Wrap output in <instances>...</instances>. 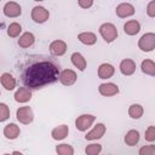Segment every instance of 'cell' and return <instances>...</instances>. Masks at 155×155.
I'll list each match as a JSON object with an SVG mask.
<instances>
[{
  "label": "cell",
  "instance_id": "1f68e13d",
  "mask_svg": "<svg viewBox=\"0 0 155 155\" xmlns=\"http://www.w3.org/2000/svg\"><path fill=\"white\" fill-rule=\"evenodd\" d=\"M147 13L149 17H155V1H150L147 6Z\"/></svg>",
  "mask_w": 155,
  "mask_h": 155
},
{
  "label": "cell",
  "instance_id": "3957f363",
  "mask_svg": "<svg viewBox=\"0 0 155 155\" xmlns=\"http://www.w3.org/2000/svg\"><path fill=\"white\" fill-rule=\"evenodd\" d=\"M138 47L144 52H150L155 48V34L145 33L138 41Z\"/></svg>",
  "mask_w": 155,
  "mask_h": 155
},
{
  "label": "cell",
  "instance_id": "6da1fadb",
  "mask_svg": "<svg viewBox=\"0 0 155 155\" xmlns=\"http://www.w3.org/2000/svg\"><path fill=\"white\" fill-rule=\"evenodd\" d=\"M59 69L51 61H40L30 64L23 74V84L27 88H41L58 80Z\"/></svg>",
  "mask_w": 155,
  "mask_h": 155
},
{
  "label": "cell",
  "instance_id": "5b68a950",
  "mask_svg": "<svg viewBox=\"0 0 155 155\" xmlns=\"http://www.w3.org/2000/svg\"><path fill=\"white\" fill-rule=\"evenodd\" d=\"M96 120V116L91 115V114H84V115H80L76 120H75V127L76 130L84 132L86 131Z\"/></svg>",
  "mask_w": 155,
  "mask_h": 155
},
{
  "label": "cell",
  "instance_id": "e0dca14e",
  "mask_svg": "<svg viewBox=\"0 0 155 155\" xmlns=\"http://www.w3.org/2000/svg\"><path fill=\"white\" fill-rule=\"evenodd\" d=\"M21 133L19 127L16 124H7L4 127V136L7 139H16Z\"/></svg>",
  "mask_w": 155,
  "mask_h": 155
},
{
  "label": "cell",
  "instance_id": "4dcf8cb0",
  "mask_svg": "<svg viewBox=\"0 0 155 155\" xmlns=\"http://www.w3.org/2000/svg\"><path fill=\"white\" fill-rule=\"evenodd\" d=\"M145 140L148 142H154L155 140V127L154 126H149L147 130H145Z\"/></svg>",
  "mask_w": 155,
  "mask_h": 155
},
{
  "label": "cell",
  "instance_id": "ac0fdd59",
  "mask_svg": "<svg viewBox=\"0 0 155 155\" xmlns=\"http://www.w3.org/2000/svg\"><path fill=\"white\" fill-rule=\"evenodd\" d=\"M139 30H140V24L136 19H131V21L126 22L124 25V31L127 35H136V34H138Z\"/></svg>",
  "mask_w": 155,
  "mask_h": 155
},
{
  "label": "cell",
  "instance_id": "ba28073f",
  "mask_svg": "<svg viewBox=\"0 0 155 155\" xmlns=\"http://www.w3.org/2000/svg\"><path fill=\"white\" fill-rule=\"evenodd\" d=\"M21 13H22V8H21V6L17 2L8 1V2L5 4V6H4V15L6 17L15 18V17L21 16Z\"/></svg>",
  "mask_w": 155,
  "mask_h": 155
},
{
  "label": "cell",
  "instance_id": "4fadbf2b",
  "mask_svg": "<svg viewBox=\"0 0 155 155\" xmlns=\"http://www.w3.org/2000/svg\"><path fill=\"white\" fill-rule=\"evenodd\" d=\"M31 99V92L27 87H19L15 93V101L18 103H25Z\"/></svg>",
  "mask_w": 155,
  "mask_h": 155
},
{
  "label": "cell",
  "instance_id": "4316f807",
  "mask_svg": "<svg viewBox=\"0 0 155 155\" xmlns=\"http://www.w3.org/2000/svg\"><path fill=\"white\" fill-rule=\"evenodd\" d=\"M21 31H22V27H21V24H18L17 22L11 23V24L8 25V28H7V34H8V36H11V38H17V36H19Z\"/></svg>",
  "mask_w": 155,
  "mask_h": 155
},
{
  "label": "cell",
  "instance_id": "7c38bea8",
  "mask_svg": "<svg viewBox=\"0 0 155 155\" xmlns=\"http://www.w3.org/2000/svg\"><path fill=\"white\" fill-rule=\"evenodd\" d=\"M50 52L53 56H63L67 52V44L63 40H54L50 44Z\"/></svg>",
  "mask_w": 155,
  "mask_h": 155
},
{
  "label": "cell",
  "instance_id": "44dd1931",
  "mask_svg": "<svg viewBox=\"0 0 155 155\" xmlns=\"http://www.w3.org/2000/svg\"><path fill=\"white\" fill-rule=\"evenodd\" d=\"M70 59H71V63H73L80 71H84V70L86 69L87 63H86V59L84 58V56H82L81 53H79V52H74V53L71 54Z\"/></svg>",
  "mask_w": 155,
  "mask_h": 155
},
{
  "label": "cell",
  "instance_id": "5bb4252c",
  "mask_svg": "<svg viewBox=\"0 0 155 155\" xmlns=\"http://www.w3.org/2000/svg\"><path fill=\"white\" fill-rule=\"evenodd\" d=\"M120 71L124 75H132L136 71V63L132 59H122L120 63Z\"/></svg>",
  "mask_w": 155,
  "mask_h": 155
},
{
  "label": "cell",
  "instance_id": "603a6c76",
  "mask_svg": "<svg viewBox=\"0 0 155 155\" xmlns=\"http://www.w3.org/2000/svg\"><path fill=\"white\" fill-rule=\"evenodd\" d=\"M139 142V132L137 130H130L125 136V143L128 147H133Z\"/></svg>",
  "mask_w": 155,
  "mask_h": 155
},
{
  "label": "cell",
  "instance_id": "484cf974",
  "mask_svg": "<svg viewBox=\"0 0 155 155\" xmlns=\"http://www.w3.org/2000/svg\"><path fill=\"white\" fill-rule=\"evenodd\" d=\"M56 151H57L58 155H74V149H73V147L69 145V144H65V143L58 144V145L56 147Z\"/></svg>",
  "mask_w": 155,
  "mask_h": 155
},
{
  "label": "cell",
  "instance_id": "30bf717a",
  "mask_svg": "<svg viewBox=\"0 0 155 155\" xmlns=\"http://www.w3.org/2000/svg\"><path fill=\"white\" fill-rule=\"evenodd\" d=\"M105 133V126L103 124H97L86 136H85V139L86 140H94V139H99L104 136Z\"/></svg>",
  "mask_w": 155,
  "mask_h": 155
},
{
  "label": "cell",
  "instance_id": "2e32d148",
  "mask_svg": "<svg viewBox=\"0 0 155 155\" xmlns=\"http://www.w3.org/2000/svg\"><path fill=\"white\" fill-rule=\"evenodd\" d=\"M68 133H69V127L67 125H59L52 130L51 136L54 140H62L68 136Z\"/></svg>",
  "mask_w": 155,
  "mask_h": 155
},
{
  "label": "cell",
  "instance_id": "e575fe53",
  "mask_svg": "<svg viewBox=\"0 0 155 155\" xmlns=\"http://www.w3.org/2000/svg\"><path fill=\"white\" fill-rule=\"evenodd\" d=\"M0 94H1V92H0Z\"/></svg>",
  "mask_w": 155,
  "mask_h": 155
},
{
  "label": "cell",
  "instance_id": "277c9868",
  "mask_svg": "<svg viewBox=\"0 0 155 155\" xmlns=\"http://www.w3.org/2000/svg\"><path fill=\"white\" fill-rule=\"evenodd\" d=\"M16 116H17V120L21 122V124H24V125H28L33 121L34 119V114H33V110L30 107H21L17 109V113H16Z\"/></svg>",
  "mask_w": 155,
  "mask_h": 155
},
{
  "label": "cell",
  "instance_id": "9c48e42d",
  "mask_svg": "<svg viewBox=\"0 0 155 155\" xmlns=\"http://www.w3.org/2000/svg\"><path fill=\"white\" fill-rule=\"evenodd\" d=\"M98 91L102 96L105 97H111L119 93V87L117 85L113 84V82H107V84H101L98 87Z\"/></svg>",
  "mask_w": 155,
  "mask_h": 155
},
{
  "label": "cell",
  "instance_id": "ffe728a7",
  "mask_svg": "<svg viewBox=\"0 0 155 155\" xmlns=\"http://www.w3.org/2000/svg\"><path fill=\"white\" fill-rule=\"evenodd\" d=\"M0 81L1 85L7 90V91H12L16 87V79L10 74V73H4L0 76Z\"/></svg>",
  "mask_w": 155,
  "mask_h": 155
},
{
  "label": "cell",
  "instance_id": "d4e9b609",
  "mask_svg": "<svg viewBox=\"0 0 155 155\" xmlns=\"http://www.w3.org/2000/svg\"><path fill=\"white\" fill-rule=\"evenodd\" d=\"M144 113V109L140 104H132L130 108H128V115L132 117V119H139L142 117Z\"/></svg>",
  "mask_w": 155,
  "mask_h": 155
},
{
  "label": "cell",
  "instance_id": "7a4b0ae2",
  "mask_svg": "<svg viewBox=\"0 0 155 155\" xmlns=\"http://www.w3.org/2000/svg\"><path fill=\"white\" fill-rule=\"evenodd\" d=\"M99 33L107 42H113L117 38V29L111 23H103L99 27Z\"/></svg>",
  "mask_w": 155,
  "mask_h": 155
},
{
  "label": "cell",
  "instance_id": "7402d4cb",
  "mask_svg": "<svg viewBox=\"0 0 155 155\" xmlns=\"http://www.w3.org/2000/svg\"><path fill=\"white\" fill-rule=\"evenodd\" d=\"M78 39H79V41H80L81 44L87 45V46H90V45H94L96 41H97V36H96L93 33H91V31H84V33H80V34L78 35Z\"/></svg>",
  "mask_w": 155,
  "mask_h": 155
},
{
  "label": "cell",
  "instance_id": "d6a6232c",
  "mask_svg": "<svg viewBox=\"0 0 155 155\" xmlns=\"http://www.w3.org/2000/svg\"><path fill=\"white\" fill-rule=\"evenodd\" d=\"M79 6L82 7V8H88L93 5V1L92 0H79Z\"/></svg>",
  "mask_w": 155,
  "mask_h": 155
},
{
  "label": "cell",
  "instance_id": "8992f818",
  "mask_svg": "<svg viewBox=\"0 0 155 155\" xmlns=\"http://www.w3.org/2000/svg\"><path fill=\"white\" fill-rule=\"evenodd\" d=\"M48 17H50L48 11L42 6H35L31 10V19L35 23H44L48 19Z\"/></svg>",
  "mask_w": 155,
  "mask_h": 155
},
{
  "label": "cell",
  "instance_id": "8fae6325",
  "mask_svg": "<svg viewBox=\"0 0 155 155\" xmlns=\"http://www.w3.org/2000/svg\"><path fill=\"white\" fill-rule=\"evenodd\" d=\"M133 13H134V7L128 2H121L120 5L116 6V15L120 18L130 17Z\"/></svg>",
  "mask_w": 155,
  "mask_h": 155
},
{
  "label": "cell",
  "instance_id": "836d02e7",
  "mask_svg": "<svg viewBox=\"0 0 155 155\" xmlns=\"http://www.w3.org/2000/svg\"><path fill=\"white\" fill-rule=\"evenodd\" d=\"M2 155H23L21 151H13V153H11V154H2Z\"/></svg>",
  "mask_w": 155,
  "mask_h": 155
},
{
  "label": "cell",
  "instance_id": "f546056e",
  "mask_svg": "<svg viewBox=\"0 0 155 155\" xmlns=\"http://www.w3.org/2000/svg\"><path fill=\"white\" fill-rule=\"evenodd\" d=\"M139 155H155V145L149 144V145L142 147L139 149Z\"/></svg>",
  "mask_w": 155,
  "mask_h": 155
},
{
  "label": "cell",
  "instance_id": "83f0119b",
  "mask_svg": "<svg viewBox=\"0 0 155 155\" xmlns=\"http://www.w3.org/2000/svg\"><path fill=\"white\" fill-rule=\"evenodd\" d=\"M102 151V145L101 144H96V143H93V144H90V145H87L86 148H85V153H86V155H99V153Z\"/></svg>",
  "mask_w": 155,
  "mask_h": 155
},
{
  "label": "cell",
  "instance_id": "d6986e66",
  "mask_svg": "<svg viewBox=\"0 0 155 155\" xmlns=\"http://www.w3.org/2000/svg\"><path fill=\"white\" fill-rule=\"evenodd\" d=\"M34 41H35L34 35H33L30 31H25V33H23V34L19 36V39H18V45H19V47H22V48H27V47H30V46L34 44Z\"/></svg>",
  "mask_w": 155,
  "mask_h": 155
},
{
  "label": "cell",
  "instance_id": "52a82bcc",
  "mask_svg": "<svg viewBox=\"0 0 155 155\" xmlns=\"http://www.w3.org/2000/svg\"><path fill=\"white\" fill-rule=\"evenodd\" d=\"M76 79H78L76 73L71 69H64L63 71L59 73V76H58V80L64 86H71L73 84H75Z\"/></svg>",
  "mask_w": 155,
  "mask_h": 155
},
{
  "label": "cell",
  "instance_id": "9a60e30c",
  "mask_svg": "<svg viewBox=\"0 0 155 155\" xmlns=\"http://www.w3.org/2000/svg\"><path fill=\"white\" fill-rule=\"evenodd\" d=\"M115 73V68L109 63H103L98 68V76L99 79H110Z\"/></svg>",
  "mask_w": 155,
  "mask_h": 155
},
{
  "label": "cell",
  "instance_id": "cb8c5ba5",
  "mask_svg": "<svg viewBox=\"0 0 155 155\" xmlns=\"http://www.w3.org/2000/svg\"><path fill=\"white\" fill-rule=\"evenodd\" d=\"M142 71L147 75H150V76H155V63L154 61L151 59H144L142 62Z\"/></svg>",
  "mask_w": 155,
  "mask_h": 155
},
{
  "label": "cell",
  "instance_id": "f1b7e54d",
  "mask_svg": "<svg viewBox=\"0 0 155 155\" xmlns=\"http://www.w3.org/2000/svg\"><path fill=\"white\" fill-rule=\"evenodd\" d=\"M10 117V109L5 103H0V122L6 121Z\"/></svg>",
  "mask_w": 155,
  "mask_h": 155
}]
</instances>
